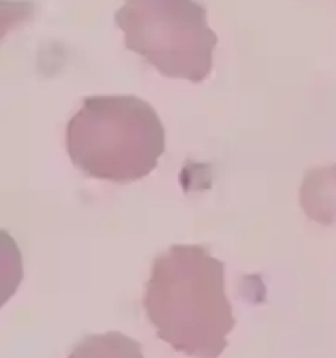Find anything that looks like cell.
Instances as JSON below:
<instances>
[{
    "label": "cell",
    "instance_id": "2",
    "mask_svg": "<svg viewBox=\"0 0 336 358\" xmlns=\"http://www.w3.org/2000/svg\"><path fill=\"white\" fill-rule=\"evenodd\" d=\"M71 162L97 180L130 184L150 175L166 152V129L134 95L85 96L65 132Z\"/></svg>",
    "mask_w": 336,
    "mask_h": 358
},
{
    "label": "cell",
    "instance_id": "3",
    "mask_svg": "<svg viewBox=\"0 0 336 358\" xmlns=\"http://www.w3.org/2000/svg\"><path fill=\"white\" fill-rule=\"evenodd\" d=\"M125 47L167 78L206 80L218 36L195 0H125L115 13Z\"/></svg>",
    "mask_w": 336,
    "mask_h": 358
},
{
    "label": "cell",
    "instance_id": "5",
    "mask_svg": "<svg viewBox=\"0 0 336 358\" xmlns=\"http://www.w3.org/2000/svg\"><path fill=\"white\" fill-rule=\"evenodd\" d=\"M67 358H145L141 345L121 332L90 334L76 343Z\"/></svg>",
    "mask_w": 336,
    "mask_h": 358
},
{
    "label": "cell",
    "instance_id": "1",
    "mask_svg": "<svg viewBox=\"0 0 336 358\" xmlns=\"http://www.w3.org/2000/svg\"><path fill=\"white\" fill-rule=\"evenodd\" d=\"M144 310L156 336L193 358H219L236 325L225 264L201 245H173L156 257Z\"/></svg>",
    "mask_w": 336,
    "mask_h": 358
},
{
    "label": "cell",
    "instance_id": "4",
    "mask_svg": "<svg viewBox=\"0 0 336 358\" xmlns=\"http://www.w3.org/2000/svg\"><path fill=\"white\" fill-rule=\"evenodd\" d=\"M301 206L312 221L332 224L336 220V166L307 173L301 186Z\"/></svg>",
    "mask_w": 336,
    "mask_h": 358
}]
</instances>
